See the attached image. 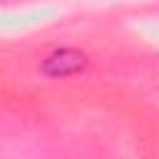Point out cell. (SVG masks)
Segmentation results:
<instances>
[{"mask_svg":"<svg viewBox=\"0 0 159 159\" xmlns=\"http://www.w3.org/2000/svg\"><path fill=\"white\" fill-rule=\"evenodd\" d=\"M84 65H87V55L84 52L72 50V47H62V50H55L42 62V72L50 75V77H67V75L80 72Z\"/></svg>","mask_w":159,"mask_h":159,"instance_id":"6da1fadb","label":"cell"}]
</instances>
